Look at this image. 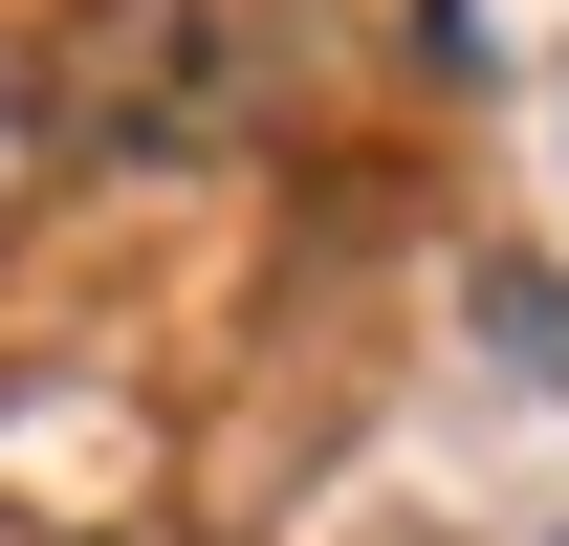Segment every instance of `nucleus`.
Listing matches in <instances>:
<instances>
[{
  "mask_svg": "<svg viewBox=\"0 0 569 546\" xmlns=\"http://www.w3.org/2000/svg\"><path fill=\"white\" fill-rule=\"evenodd\" d=\"M67 110L176 175V153H241L284 110V44H263V0H110V22L67 44Z\"/></svg>",
  "mask_w": 569,
  "mask_h": 546,
  "instance_id": "nucleus-1",
  "label": "nucleus"
}]
</instances>
